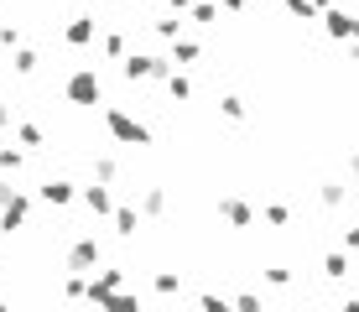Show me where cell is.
I'll list each match as a JSON object with an SVG mask.
<instances>
[{
  "instance_id": "1",
  "label": "cell",
  "mask_w": 359,
  "mask_h": 312,
  "mask_svg": "<svg viewBox=\"0 0 359 312\" xmlns=\"http://www.w3.org/2000/svg\"><path fill=\"white\" fill-rule=\"evenodd\" d=\"M27 214H32V198L21 193V187L0 182V229H6V234H16L21 224H27Z\"/></svg>"
},
{
  "instance_id": "2",
  "label": "cell",
  "mask_w": 359,
  "mask_h": 312,
  "mask_svg": "<svg viewBox=\"0 0 359 312\" xmlns=\"http://www.w3.org/2000/svg\"><path fill=\"white\" fill-rule=\"evenodd\" d=\"M104 125H109V130H115L126 146H146V141H151V130H146L141 120H130L126 109H104Z\"/></svg>"
},
{
  "instance_id": "3",
  "label": "cell",
  "mask_w": 359,
  "mask_h": 312,
  "mask_svg": "<svg viewBox=\"0 0 359 312\" xmlns=\"http://www.w3.org/2000/svg\"><path fill=\"white\" fill-rule=\"evenodd\" d=\"M63 94L73 99V104H99V73H94V68H79V73L63 83Z\"/></svg>"
},
{
  "instance_id": "4",
  "label": "cell",
  "mask_w": 359,
  "mask_h": 312,
  "mask_svg": "<svg viewBox=\"0 0 359 312\" xmlns=\"http://www.w3.org/2000/svg\"><path fill=\"white\" fill-rule=\"evenodd\" d=\"M94 260H99V240H94V234L73 240V250H68V271H89Z\"/></svg>"
},
{
  "instance_id": "5",
  "label": "cell",
  "mask_w": 359,
  "mask_h": 312,
  "mask_svg": "<svg viewBox=\"0 0 359 312\" xmlns=\"http://www.w3.org/2000/svg\"><path fill=\"white\" fill-rule=\"evenodd\" d=\"M126 79H167V62L141 53V57H130V62H126Z\"/></svg>"
},
{
  "instance_id": "6",
  "label": "cell",
  "mask_w": 359,
  "mask_h": 312,
  "mask_svg": "<svg viewBox=\"0 0 359 312\" xmlns=\"http://www.w3.org/2000/svg\"><path fill=\"white\" fill-rule=\"evenodd\" d=\"M42 203H53V208L73 203V182H68V177H53V182H42Z\"/></svg>"
},
{
  "instance_id": "7",
  "label": "cell",
  "mask_w": 359,
  "mask_h": 312,
  "mask_svg": "<svg viewBox=\"0 0 359 312\" xmlns=\"http://www.w3.org/2000/svg\"><path fill=\"white\" fill-rule=\"evenodd\" d=\"M68 42H73V47L94 42V16H73V21H68Z\"/></svg>"
},
{
  "instance_id": "8",
  "label": "cell",
  "mask_w": 359,
  "mask_h": 312,
  "mask_svg": "<svg viewBox=\"0 0 359 312\" xmlns=\"http://www.w3.org/2000/svg\"><path fill=\"white\" fill-rule=\"evenodd\" d=\"M219 214H224L229 224H240V229H245V224H250V203H240V198H224V203H219Z\"/></svg>"
},
{
  "instance_id": "9",
  "label": "cell",
  "mask_w": 359,
  "mask_h": 312,
  "mask_svg": "<svg viewBox=\"0 0 359 312\" xmlns=\"http://www.w3.org/2000/svg\"><path fill=\"white\" fill-rule=\"evenodd\" d=\"M83 203H89L94 214H109V208H115V203H109V187H104V182H99V187H83Z\"/></svg>"
},
{
  "instance_id": "10",
  "label": "cell",
  "mask_w": 359,
  "mask_h": 312,
  "mask_svg": "<svg viewBox=\"0 0 359 312\" xmlns=\"http://www.w3.org/2000/svg\"><path fill=\"white\" fill-rule=\"evenodd\" d=\"M323 276L344 281V276H349V255H328V260H323Z\"/></svg>"
},
{
  "instance_id": "11",
  "label": "cell",
  "mask_w": 359,
  "mask_h": 312,
  "mask_svg": "<svg viewBox=\"0 0 359 312\" xmlns=\"http://www.w3.org/2000/svg\"><path fill=\"white\" fill-rule=\"evenodd\" d=\"M99 307H104V312H141V302H135V297H104Z\"/></svg>"
},
{
  "instance_id": "12",
  "label": "cell",
  "mask_w": 359,
  "mask_h": 312,
  "mask_svg": "<svg viewBox=\"0 0 359 312\" xmlns=\"http://www.w3.org/2000/svg\"><path fill=\"white\" fill-rule=\"evenodd\" d=\"M0 172H21V151L16 146H0Z\"/></svg>"
},
{
  "instance_id": "13",
  "label": "cell",
  "mask_w": 359,
  "mask_h": 312,
  "mask_svg": "<svg viewBox=\"0 0 359 312\" xmlns=\"http://www.w3.org/2000/svg\"><path fill=\"white\" fill-rule=\"evenodd\" d=\"M141 203H146V214H162V208H167V198H162V187H146V198H141Z\"/></svg>"
},
{
  "instance_id": "14",
  "label": "cell",
  "mask_w": 359,
  "mask_h": 312,
  "mask_svg": "<svg viewBox=\"0 0 359 312\" xmlns=\"http://www.w3.org/2000/svg\"><path fill=\"white\" fill-rule=\"evenodd\" d=\"M115 224H120V234L130 240V234H135V224H141V219H135V208H120V214H115Z\"/></svg>"
},
{
  "instance_id": "15",
  "label": "cell",
  "mask_w": 359,
  "mask_h": 312,
  "mask_svg": "<svg viewBox=\"0 0 359 312\" xmlns=\"http://www.w3.org/2000/svg\"><path fill=\"white\" fill-rule=\"evenodd\" d=\"M323 203H328V208L344 203V182H323Z\"/></svg>"
},
{
  "instance_id": "16",
  "label": "cell",
  "mask_w": 359,
  "mask_h": 312,
  "mask_svg": "<svg viewBox=\"0 0 359 312\" xmlns=\"http://www.w3.org/2000/svg\"><path fill=\"white\" fill-rule=\"evenodd\" d=\"M36 68V53L32 47H16V73H32Z\"/></svg>"
},
{
  "instance_id": "17",
  "label": "cell",
  "mask_w": 359,
  "mask_h": 312,
  "mask_svg": "<svg viewBox=\"0 0 359 312\" xmlns=\"http://www.w3.org/2000/svg\"><path fill=\"white\" fill-rule=\"evenodd\" d=\"M94 177L109 182V177H115V161H109V156H94Z\"/></svg>"
},
{
  "instance_id": "18",
  "label": "cell",
  "mask_w": 359,
  "mask_h": 312,
  "mask_svg": "<svg viewBox=\"0 0 359 312\" xmlns=\"http://www.w3.org/2000/svg\"><path fill=\"white\" fill-rule=\"evenodd\" d=\"M167 89L177 94V99H188V94H193V83H188V79H177V73H172V79H167Z\"/></svg>"
},
{
  "instance_id": "19",
  "label": "cell",
  "mask_w": 359,
  "mask_h": 312,
  "mask_svg": "<svg viewBox=\"0 0 359 312\" xmlns=\"http://www.w3.org/2000/svg\"><path fill=\"white\" fill-rule=\"evenodd\" d=\"M16 135H21L27 146H42V130H36V125H16Z\"/></svg>"
},
{
  "instance_id": "20",
  "label": "cell",
  "mask_w": 359,
  "mask_h": 312,
  "mask_svg": "<svg viewBox=\"0 0 359 312\" xmlns=\"http://www.w3.org/2000/svg\"><path fill=\"white\" fill-rule=\"evenodd\" d=\"M219 104H224V115H229V120H245V104H240L234 94H229V99H219Z\"/></svg>"
},
{
  "instance_id": "21",
  "label": "cell",
  "mask_w": 359,
  "mask_h": 312,
  "mask_svg": "<svg viewBox=\"0 0 359 312\" xmlns=\"http://www.w3.org/2000/svg\"><path fill=\"white\" fill-rule=\"evenodd\" d=\"M63 292H68V297H83L89 286H83V276H68V281H63Z\"/></svg>"
},
{
  "instance_id": "22",
  "label": "cell",
  "mask_w": 359,
  "mask_h": 312,
  "mask_svg": "<svg viewBox=\"0 0 359 312\" xmlns=\"http://www.w3.org/2000/svg\"><path fill=\"white\" fill-rule=\"evenodd\" d=\"M287 11H297V16H313L318 6H313V0H287Z\"/></svg>"
},
{
  "instance_id": "23",
  "label": "cell",
  "mask_w": 359,
  "mask_h": 312,
  "mask_svg": "<svg viewBox=\"0 0 359 312\" xmlns=\"http://www.w3.org/2000/svg\"><path fill=\"white\" fill-rule=\"evenodd\" d=\"M203 312H234L229 302H219V297H203Z\"/></svg>"
},
{
  "instance_id": "24",
  "label": "cell",
  "mask_w": 359,
  "mask_h": 312,
  "mask_svg": "<svg viewBox=\"0 0 359 312\" xmlns=\"http://www.w3.org/2000/svg\"><path fill=\"white\" fill-rule=\"evenodd\" d=\"M344 245H349V250H359V224H349V229H344Z\"/></svg>"
},
{
  "instance_id": "25",
  "label": "cell",
  "mask_w": 359,
  "mask_h": 312,
  "mask_svg": "<svg viewBox=\"0 0 359 312\" xmlns=\"http://www.w3.org/2000/svg\"><path fill=\"white\" fill-rule=\"evenodd\" d=\"M240 312H261V297H240Z\"/></svg>"
},
{
  "instance_id": "26",
  "label": "cell",
  "mask_w": 359,
  "mask_h": 312,
  "mask_svg": "<svg viewBox=\"0 0 359 312\" xmlns=\"http://www.w3.org/2000/svg\"><path fill=\"white\" fill-rule=\"evenodd\" d=\"M6 125H16V115H11V104H0V130H6Z\"/></svg>"
},
{
  "instance_id": "27",
  "label": "cell",
  "mask_w": 359,
  "mask_h": 312,
  "mask_svg": "<svg viewBox=\"0 0 359 312\" xmlns=\"http://www.w3.org/2000/svg\"><path fill=\"white\" fill-rule=\"evenodd\" d=\"M349 172H354V182H359V146L349 151Z\"/></svg>"
},
{
  "instance_id": "28",
  "label": "cell",
  "mask_w": 359,
  "mask_h": 312,
  "mask_svg": "<svg viewBox=\"0 0 359 312\" xmlns=\"http://www.w3.org/2000/svg\"><path fill=\"white\" fill-rule=\"evenodd\" d=\"M224 6H229V11H240V6H245V0H224Z\"/></svg>"
},
{
  "instance_id": "29",
  "label": "cell",
  "mask_w": 359,
  "mask_h": 312,
  "mask_svg": "<svg viewBox=\"0 0 359 312\" xmlns=\"http://www.w3.org/2000/svg\"><path fill=\"white\" fill-rule=\"evenodd\" d=\"M344 312H359V302H344Z\"/></svg>"
},
{
  "instance_id": "30",
  "label": "cell",
  "mask_w": 359,
  "mask_h": 312,
  "mask_svg": "<svg viewBox=\"0 0 359 312\" xmlns=\"http://www.w3.org/2000/svg\"><path fill=\"white\" fill-rule=\"evenodd\" d=\"M172 6H177V11H182V6H193V0H172Z\"/></svg>"
},
{
  "instance_id": "31",
  "label": "cell",
  "mask_w": 359,
  "mask_h": 312,
  "mask_svg": "<svg viewBox=\"0 0 359 312\" xmlns=\"http://www.w3.org/2000/svg\"><path fill=\"white\" fill-rule=\"evenodd\" d=\"M0 312H11V307H6V302H0Z\"/></svg>"
}]
</instances>
